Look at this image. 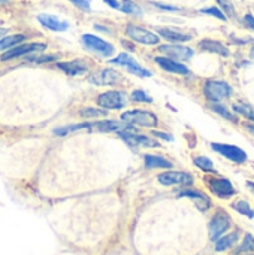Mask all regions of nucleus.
Returning <instances> with one entry per match:
<instances>
[{
    "label": "nucleus",
    "mask_w": 254,
    "mask_h": 255,
    "mask_svg": "<svg viewBox=\"0 0 254 255\" xmlns=\"http://www.w3.org/2000/svg\"><path fill=\"white\" fill-rule=\"evenodd\" d=\"M121 120L126 123H132V124H138V126H145V127H154L159 124L157 117L150 112V111H144V109H132V111H126L121 114Z\"/></svg>",
    "instance_id": "obj_1"
},
{
    "label": "nucleus",
    "mask_w": 254,
    "mask_h": 255,
    "mask_svg": "<svg viewBox=\"0 0 254 255\" xmlns=\"http://www.w3.org/2000/svg\"><path fill=\"white\" fill-rule=\"evenodd\" d=\"M205 97L211 102H219L222 99H226L232 94V88L229 84L223 81H207L204 87Z\"/></svg>",
    "instance_id": "obj_2"
},
{
    "label": "nucleus",
    "mask_w": 254,
    "mask_h": 255,
    "mask_svg": "<svg viewBox=\"0 0 254 255\" xmlns=\"http://www.w3.org/2000/svg\"><path fill=\"white\" fill-rule=\"evenodd\" d=\"M46 49L45 43H24V45H16L13 48H9L7 51H4L0 55L1 61L6 60H12L16 57H22V55H28V54H34V52H42Z\"/></svg>",
    "instance_id": "obj_3"
},
{
    "label": "nucleus",
    "mask_w": 254,
    "mask_h": 255,
    "mask_svg": "<svg viewBox=\"0 0 254 255\" xmlns=\"http://www.w3.org/2000/svg\"><path fill=\"white\" fill-rule=\"evenodd\" d=\"M126 34L132 40H135L138 43H142V45H157L159 40H160L157 34H154V33H151V31H148V30H145V28H142L139 25H133V24H129L126 27Z\"/></svg>",
    "instance_id": "obj_4"
},
{
    "label": "nucleus",
    "mask_w": 254,
    "mask_h": 255,
    "mask_svg": "<svg viewBox=\"0 0 254 255\" xmlns=\"http://www.w3.org/2000/svg\"><path fill=\"white\" fill-rule=\"evenodd\" d=\"M97 103H99V106H102L105 109H121V108L126 106L127 100H126L124 93L106 91V93H102L97 97Z\"/></svg>",
    "instance_id": "obj_5"
},
{
    "label": "nucleus",
    "mask_w": 254,
    "mask_h": 255,
    "mask_svg": "<svg viewBox=\"0 0 254 255\" xmlns=\"http://www.w3.org/2000/svg\"><path fill=\"white\" fill-rule=\"evenodd\" d=\"M82 43L88 49H91V51H94V52H97L100 55H105V57H109L115 51L111 43H108L103 39H100L97 36H93V34H84L82 36Z\"/></svg>",
    "instance_id": "obj_6"
},
{
    "label": "nucleus",
    "mask_w": 254,
    "mask_h": 255,
    "mask_svg": "<svg viewBox=\"0 0 254 255\" xmlns=\"http://www.w3.org/2000/svg\"><path fill=\"white\" fill-rule=\"evenodd\" d=\"M213 149L219 154H222L225 158L235 161V163H244L247 160V154L234 145H225V143H211Z\"/></svg>",
    "instance_id": "obj_7"
},
{
    "label": "nucleus",
    "mask_w": 254,
    "mask_h": 255,
    "mask_svg": "<svg viewBox=\"0 0 254 255\" xmlns=\"http://www.w3.org/2000/svg\"><path fill=\"white\" fill-rule=\"evenodd\" d=\"M121 75L114 69H102L100 72H96L88 78V81L94 85H114L121 82Z\"/></svg>",
    "instance_id": "obj_8"
},
{
    "label": "nucleus",
    "mask_w": 254,
    "mask_h": 255,
    "mask_svg": "<svg viewBox=\"0 0 254 255\" xmlns=\"http://www.w3.org/2000/svg\"><path fill=\"white\" fill-rule=\"evenodd\" d=\"M207 184L210 187V190L219 196V197H223V199H228L231 196L235 194V190L231 184L229 179H225V178H211V179H207Z\"/></svg>",
    "instance_id": "obj_9"
},
{
    "label": "nucleus",
    "mask_w": 254,
    "mask_h": 255,
    "mask_svg": "<svg viewBox=\"0 0 254 255\" xmlns=\"http://www.w3.org/2000/svg\"><path fill=\"white\" fill-rule=\"evenodd\" d=\"M229 227H231V220H229L228 214H225V212L217 214L210 223V238H211V241H217Z\"/></svg>",
    "instance_id": "obj_10"
},
{
    "label": "nucleus",
    "mask_w": 254,
    "mask_h": 255,
    "mask_svg": "<svg viewBox=\"0 0 254 255\" xmlns=\"http://www.w3.org/2000/svg\"><path fill=\"white\" fill-rule=\"evenodd\" d=\"M159 51H162L163 54L168 55V58H172V60L186 61L193 57V49L187 46H181V45H162L159 46Z\"/></svg>",
    "instance_id": "obj_11"
},
{
    "label": "nucleus",
    "mask_w": 254,
    "mask_h": 255,
    "mask_svg": "<svg viewBox=\"0 0 254 255\" xmlns=\"http://www.w3.org/2000/svg\"><path fill=\"white\" fill-rule=\"evenodd\" d=\"M159 182L163 185H189L193 182V176L184 172H166L159 176Z\"/></svg>",
    "instance_id": "obj_12"
},
{
    "label": "nucleus",
    "mask_w": 254,
    "mask_h": 255,
    "mask_svg": "<svg viewBox=\"0 0 254 255\" xmlns=\"http://www.w3.org/2000/svg\"><path fill=\"white\" fill-rule=\"evenodd\" d=\"M57 67L61 69L69 76H79V75H84L88 72V66L85 64V61H81V60L57 63Z\"/></svg>",
    "instance_id": "obj_13"
},
{
    "label": "nucleus",
    "mask_w": 254,
    "mask_h": 255,
    "mask_svg": "<svg viewBox=\"0 0 254 255\" xmlns=\"http://www.w3.org/2000/svg\"><path fill=\"white\" fill-rule=\"evenodd\" d=\"M37 19H39V22L43 27H46V28H49L52 31H66L67 27H69V24L66 21H61V19H58L54 15H45V13H42V15L37 16Z\"/></svg>",
    "instance_id": "obj_14"
},
{
    "label": "nucleus",
    "mask_w": 254,
    "mask_h": 255,
    "mask_svg": "<svg viewBox=\"0 0 254 255\" xmlns=\"http://www.w3.org/2000/svg\"><path fill=\"white\" fill-rule=\"evenodd\" d=\"M156 63H157L162 69H165V70H168V72H172V73L187 75V73L190 72L184 64L177 63L175 60L168 58V57H157V58H156Z\"/></svg>",
    "instance_id": "obj_15"
},
{
    "label": "nucleus",
    "mask_w": 254,
    "mask_h": 255,
    "mask_svg": "<svg viewBox=\"0 0 254 255\" xmlns=\"http://www.w3.org/2000/svg\"><path fill=\"white\" fill-rule=\"evenodd\" d=\"M199 48L202 51H207V52H213V54H219V55H223V57H228L229 55V49L217 42V40H211V39H204L199 42Z\"/></svg>",
    "instance_id": "obj_16"
},
{
    "label": "nucleus",
    "mask_w": 254,
    "mask_h": 255,
    "mask_svg": "<svg viewBox=\"0 0 254 255\" xmlns=\"http://www.w3.org/2000/svg\"><path fill=\"white\" fill-rule=\"evenodd\" d=\"M157 33L171 42H187L192 39L190 34H184V33H181L178 30H172V28H157Z\"/></svg>",
    "instance_id": "obj_17"
},
{
    "label": "nucleus",
    "mask_w": 254,
    "mask_h": 255,
    "mask_svg": "<svg viewBox=\"0 0 254 255\" xmlns=\"http://www.w3.org/2000/svg\"><path fill=\"white\" fill-rule=\"evenodd\" d=\"M144 163H145V167L148 169H171L172 167V163L169 160L159 157V155H145Z\"/></svg>",
    "instance_id": "obj_18"
},
{
    "label": "nucleus",
    "mask_w": 254,
    "mask_h": 255,
    "mask_svg": "<svg viewBox=\"0 0 254 255\" xmlns=\"http://www.w3.org/2000/svg\"><path fill=\"white\" fill-rule=\"evenodd\" d=\"M180 196H181V197H190V199H195V200L201 202V203L198 205V208H201L202 211H205V209L210 208V200H208V197L204 196V194L199 193V191H195V190H184V191L180 193Z\"/></svg>",
    "instance_id": "obj_19"
},
{
    "label": "nucleus",
    "mask_w": 254,
    "mask_h": 255,
    "mask_svg": "<svg viewBox=\"0 0 254 255\" xmlns=\"http://www.w3.org/2000/svg\"><path fill=\"white\" fill-rule=\"evenodd\" d=\"M96 128L99 131H103V133H109V131H121V130H126V127L118 123V121H114V120H109V121H100L96 124Z\"/></svg>",
    "instance_id": "obj_20"
},
{
    "label": "nucleus",
    "mask_w": 254,
    "mask_h": 255,
    "mask_svg": "<svg viewBox=\"0 0 254 255\" xmlns=\"http://www.w3.org/2000/svg\"><path fill=\"white\" fill-rule=\"evenodd\" d=\"M91 127L90 123H82V124H72V126H64V127H60V128H55L54 130V134L57 136H67L73 131H79V130H88Z\"/></svg>",
    "instance_id": "obj_21"
},
{
    "label": "nucleus",
    "mask_w": 254,
    "mask_h": 255,
    "mask_svg": "<svg viewBox=\"0 0 254 255\" xmlns=\"http://www.w3.org/2000/svg\"><path fill=\"white\" fill-rule=\"evenodd\" d=\"M237 239H238V233L237 232L231 233V235H226L223 238H219L216 241V251H225V250L231 248L237 242Z\"/></svg>",
    "instance_id": "obj_22"
},
{
    "label": "nucleus",
    "mask_w": 254,
    "mask_h": 255,
    "mask_svg": "<svg viewBox=\"0 0 254 255\" xmlns=\"http://www.w3.org/2000/svg\"><path fill=\"white\" fill-rule=\"evenodd\" d=\"M25 37L22 34H13V36H6V37H1L0 39V51H4V49H9V48H13L16 46L18 43H21Z\"/></svg>",
    "instance_id": "obj_23"
},
{
    "label": "nucleus",
    "mask_w": 254,
    "mask_h": 255,
    "mask_svg": "<svg viewBox=\"0 0 254 255\" xmlns=\"http://www.w3.org/2000/svg\"><path fill=\"white\" fill-rule=\"evenodd\" d=\"M232 208H234L237 212H240V214H243V215H246V217H249V218H254V211L250 208V205H249L247 202H244V200H240V202L234 203Z\"/></svg>",
    "instance_id": "obj_24"
},
{
    "label": "nucleus",
    "mask_w": 254,
    "mask_h": 255,
    "mask_svg": "<svg viewBox=\"0 0 254 255\" xmlns=\"http://www.w3.org/2000/svg\"><path fill=\"white\" fill-rule=\"evenodd\" d=\"M109 63H112V64H118V66H124V67H129V66H132V64H136V61H135L129 54H126V52H123V54L117 55V57H115V58H112Z\"/></svg>",
    "instance_id": "obj_25"
},
{
    "label": "nucleus",
    "mask_w": 254,
    "mask_h": 255,
    "mask_svg": "<svg viewBox=\"0 0 254 255\" xmlns=\"http://www.w3.org/2000/svg\"><path fill=\"white\" fill-rule=\"evenodd\" d=\"M232 108H234L235 112H238V114L247 117L249 120H253L254 121V108L249 106V105H241V103H235Z\"/></svg>",
    "instance_id": "obj_26"
},
{
    "label": "nucleus",
    "mask_w": 254,
    "mask_h": 255,
    "mask_svg": "<svg viewBox=\"0 0 254 255\" xmlns=\"http://www.w3.org/2000/svg\"><path fill=\"white\" fill-rule=\"evenodd\" d=\"M193 163H195L199 169H202L204 172H214L213 161H211L210 158H207V157H196V158L193 160Z\"/></svg>",
    "instance_id": "obj_27"
},
{
    "label": "nucleus",
    "mask_w": 254,
    "mask_h": 255,
    "mask_svg": "<svg viewBox=\"0 0 254 255\" xmlns=\"http://www.w3.org/2000/svg\"><path fill=\"white\" fill-rule=\"evenodd\" d=\"M211 109L216 112V114H219V115H222V117H225L226 120H229V121H234V123H237V117L235 115H232L225 106H222V105H219V103H214V105H211Z\"/></svg>",
    "instance_id": "obj_28"
},
{
    "label": "nucleus",
    "mask_w": 254,
    "mask_h": 255,
    "mask_svg": "<svg viewBox=\"0 0 254 255\" xmlns=\"http://www.w3.org/2000/svg\"><path fill=\"white\" fill-rule=\"evenodd\" d=\"M132 100L133 102H141V103H151L153 102V99L142 90H135L132 93Z\"/></svg>",
    "instance_id": "obj_29"
},
{
    "label": "nucleus",
    "mask_w": 254,
    "mask_h": 255,
    "mask_svg": "<svg viewBox=\"0 0 254 255\" xmlns=\"http://www.w3.org/2000/svg\"><path fill=\"white\" fill-rule=\"evenodd\" d=\"M120 10H123V12H126V13H136V15H141V9H139L135 3H132V1H129V0H124V1H123V4L120 6Z\"/></svg>",
    "instance_id": "obj_30"
},
{
    "label": "nucleus",
    "mask_w": 254,
    "mask_h": 255,
    "mask_svg": "<svg viewBox=\"0 0 254 255\" xmlns=\"http://www.w3.org/2000/svg\"><path fill=\"white\" fill-rule=\"evenodd\" d=\"M127 70H129V72H132L133 75L141 76V78H148V76H151V72H150V70H147V69H144V67H141L138 63H136V64H132V66H129V67H127Z\"/></svg>",
    "instance_id": "obj_31"
},
{
    "label": "nucleus",
    "mask_w": 254,
    "mask_h": 255,
    "mask_svg": "<svg viewBox=\"0 0 254 255\" xmlns=\"http://www.w3.org/2000/svg\"><path fill=\"white\" fill-rule=\"evenodd\" d=\"M246 251H254V238L252 235H246L243 245L238 248L237 253H246Z\"/></svg>",
    "instance_id": "obj_32"
},
{
    "label": "nucleus",
    "mask_w": 254,
    "mask_h": 255,
    "mask_svg": "<svg viewBox=\"0 0 254 255\" xmlns=\"http://www.w3.org/2000/svg\"><path fill=\"white\" fill-rule=\"evenodd\" d=\"M106 114H108L106 111L94 109V108H87V109H82L81 111V115L82 117H105Z\"/></svg>",
    "instance_id": "obj_33"
},
{
    "label": "nucleus",
    "mask_w": 254,
    "mask_h": 255,
    "mask_svg": "<svg viewBox=\"0 0 254 255\" xmlns=\"http://www.w3.org/2000/svg\"><path fill=\"white\" fill-rule=\"evenodd\" d=\"M202 13H208V15H213V16H216V18H219V19H222V21H226V15L219 9V7H205V9H202L201 10Z\"/></svg>",
    "instance_id": "obj_34"
},
{
    "label": "nucleus",
    "mask_w": 254,
    "mask_h": 255,
    "mask_svg": "<svg viewBox=\"0 0 254 255\" xmlns=\"http://www.w3.org/2000/svg\"><path fill=\"white\" fill-rule=\"evenodd\" d=\"M57 60V55H37V57H28L27 61L33 63H46V61H54Z\"/></svg>",
    "instance_id": "obj_35"
},
{
    "label": "nucleus",
    "mask_w": 254,
    "mask_h": 255,
    "mask_svg": "<svg viewBox=\"0 0 254 255\" xmlns=\"http://www.w3.org/2000/svg\"><path fill=\"white\" fill-rule=\"evenodd\" d=\"M217 3L222 6V9L225 10L223 13H228L229 16H234L235 15V12H234V7H232V4L228 1V0H217Z\"/></svg>",
    "instance_id": "obj_36"
},
{
    "label": "nucleus",
    "mask_w": 254,
    "mask_h": 255,
    "mask_svg": "<svg viewBox=\"0 0 254 255\" xmlns=\"http://www.w3.org/2000/svg\"><path fill=\"white\" fill-rule=\"evenodd\" d=\"M70 1L82 10H87V12L90 10V3L87 0H70Z\"/></svg>",
    "instance_id": "obj_37"
},
{
    "label": "nucleus",
    "mask_w": 254,
    "mask_h": 255,
    "mask_svg": "<svg viewBox=\"0 0 254 255\" xmlns=\"http://www.w3.org/2000/svg\"><path fill=\"white\" fill-rule=\"evenodd\" d=\"M154 6H157V7H160V9H163V10H172V12H175V10H180L178 7H175V6H168V4H162V3H153Z\"/></svg>",
    "instance_id": "obj_38"
},
{
    "label": "nucleus",
    "mask_w": 254,
    "mask_h": 255,
    "mask_svg": "<svg viewBox=\"0 0 254 255\" xmlns=\"http://www.w3.org/2000/svg\"><path fill=\"white\" fill-rule=\"evenodd\" d=\"M244 22L252 28V30H254V16L253 15H246L244 16Z\"/></svg>",
    "instance_id": "obj_39"
},
{
    "label": "nucleus",
    "mask_w": 254,
    "mask_h": 255,
    "mask_svg": "<svg viewBox=\"0 0 254 255\" xmlns=\"http://www.w3.org/2000/svg\"><path fill=\"white\" fill-rule=\"evenodd\" d=\"M153 134H154L156 137H162V139H165V140H172V137H171V136H168L166 133H160V131H154Z\"/></svg>",
    "instance_id": "obj_40"
},
{
    "label": "nucleus",
    "mask_w": 254,
    "mask_h": 255,
    "mask_svg": "<svg viewBox=\"0 0 254 255\" xmlns=\"http://www.w3.org/2000/svg\"><path fill=\"white\" fill-rule=\"evenodd\" d=\"M106 4H109L111 7H114V9H120V4H118V1L117 0H103Z\"/></svg>",
    "instance_id": "obj_41"
},
{
    "label": "nucleus",
    "mask_w": 254,
    "mask_h": 255,
    "mask_svg": "<svg viewBox=\"0 0 254 255\" xmlns=\"http://www.w3.org/2000/svg\"><path fill=\"white\" fill-rule=\"evenodd\" d=\"M6 31H7L6 28H0V39H1V37H3V36L6 34Z\"/></svg>",
    "instance_id": "obj_42"
},
{
    "label": "nucleus",
    "mask_w": 254,
    "mask_h": 255,
    "mask_svg": "<svg viewBox=\"0 0 254 255\" xmlns=\"http://www.w3.org/2000/svg\"><path fill=\"white\" fill-rule=\"evenodd\" d=\"M247 128H249V130H250V131L254 134V126H247Z\"/></svg>",
    "instance_id": "obj_43"
},
{
    "label": "nucleus",
    "mask_w": 254,
    "mask_h": 255,
    "mask_svg": "<svg viewBox=\"0 0 254 255\" xmlns=\"http://www.w3.org/2000/svg\"><path fill=\"white\" fill-rule=\"evenodd\" d=\"M247 185H249L250 188H253V190H254V184H253V182H247Z\"/></svg>",
    "instance_id": "obj_44"
},
{
    "label": "nucleus",
    "mask_w": 254,
    "mask_h": 255,
    "mask_svg": "<svg viewBox=\"0 0 254 255\" xmlns=\"http://www.w3.org/2000/svg\"><path fill=\"white\" fill-rule=\"evenodd\" d=\"M250 54H252V57H253V58H254V46H253V48H252V51H250Z\"/></svg>",
    "instance_id": "obj_45"
}]
</instances>
